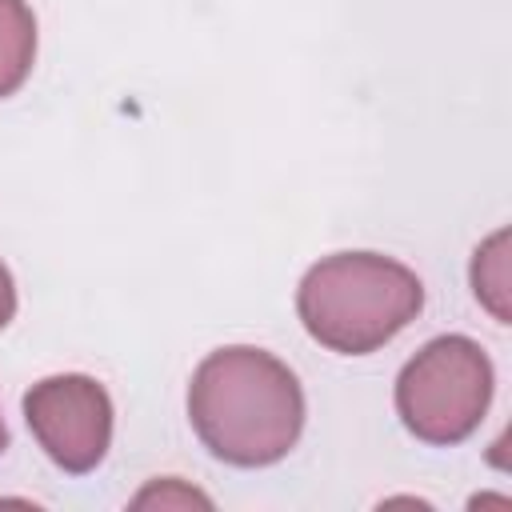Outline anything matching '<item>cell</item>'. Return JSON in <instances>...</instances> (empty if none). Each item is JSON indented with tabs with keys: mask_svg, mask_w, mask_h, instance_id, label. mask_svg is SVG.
Here are the masks:
<instances>
[{
	"mask_svg": "<svg viewBox=\"0 0 512 512\" xmlns=\"http://www.w3.org/2000/svg\"><path fill=\"white\" fill-rule=\"evenodd\" d=\"M188 420L216 460L232 468H268L300 440L304 392L284 360L252 344H232L196 364Z\"/></svg>",
	"mask_w": 512,
	"mask_h": 512,
	"instance_id": "1",
	"label": "cell"
},
{
	"mask_svg": "<svg viewBox=\"0 0 512 512\" xmlns=\"http://www.w3.org/2000/svg\"><path fill=\"white\" fill-rule=\"evenodd\" d=\"M424 308V284L412 268L380 252H336L316 260L296 312L316 344L340 356H368L404 332Z\"/></svg>",
	"mask_w": 512,
	"mask_h": 512,
	"instance_id": "2",
	"label": "cell"
},
{
	"mask_svg": "<svg viewBox=\"0 0 512 512\" xmlns=\"http://www.w3.org/2000/svg\"><path fill=\"white\" fill-rule=\"evenodd\" d=\"M492 384V360L472 336H436L400 368L396 412L416 440L452 448L480 428Z\"/></svg>",
	"mask_w": 512,
	"mask_h": 512,
	"instance_id": "3",
	"label": "cell"
},
{
	"mask_svg": "<svg viewBox=\"0 0 512 512\" xmlns=\"http://www.w3.org/2000/svg\"><path fill=\"white\" fill-rule=\"evenodd\" d=\"M24 420L44 456L68 476L92 472L112 444V400L100 380L64 372L24 392Z\"/></svg>",
	"mask_w": 512,
	"mask_h": 512,
	"instance_id": "4",
	"label": "cell"
},
{
	"mask_svg": "<svg viewBox=\"0 0 512 512\" xmlns=\"http://www.w3.org/2000/svg\"><path fill=\"white\" fill-rule=\"evenodd\" d=\"M36 60V16L24 0H0V100L12 96Z\"/></svg>",
	"mask_w": 512,
	"mask_h": 512,
	"instance_id": "5",
	"label": "cell"
},
{
	"mask_svg": "<svg viewBox=\"0 0 512 512\" xmlns=\"http://www.w3.org/2000/svg\"><path fill=\"white\" fill-rule=\"evenodd\" d=\"M472 292L476 300L500 320L508 324V232H492L476 256H472Z\"/></svg>",
	"mask_w": 512,
	"mask_h": 512,
	"instance_id": "6",
	"label": "cell"
},
{
	"mask_svg": "<svg viewBox=\"0 0 512 512\" xmlns=\"http://www.w3.org/2000/svg\"><path fill=\"white\" fill-rule=\"evenodd\" d=\"M132 504H204V508H208V496H200V492H192V488H176V480H168V484L144 488Z\"/></svg>",
	"mask_w": 512,
	"mask_h": 512,
	"instance_id": "7",
	"label": "cell"
},
{
	"mask_svg": "<svg viewBox=\"0 0 512 512\" xmlns=\"http://www.w3.org/2000/svg\"><path fill=\"white\" fill-rule=\"evenodd\" d=\"M12 316H16V284H12V276H8V268H4V260H0V328H4Z\"/></svg>",
	"mask_w": 512,
	"mask_h": 512,
	"instance_id": "8",
	"label": "cell"
},
{
	"mask_svg": "<svg viewBox=\"0 0 512 512\" xmlns=\"http://www.w3.org/2000/svg\"><path fill=\"white\" fill-rule=\"evenodd\" d=\"M8 448V428H4V416H0V452Z\"/></svg>",
	"mask_w": 512,
	"mask_h": 512,
	"instance_id": "9",
	"label": "cell"
}]
</instances>
